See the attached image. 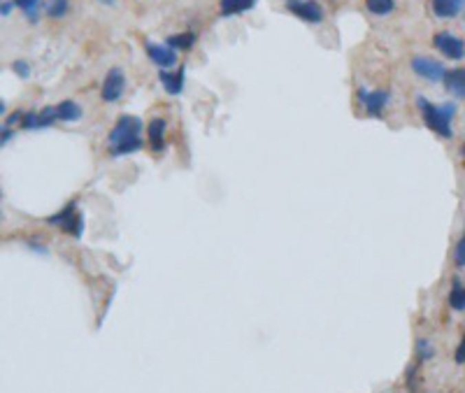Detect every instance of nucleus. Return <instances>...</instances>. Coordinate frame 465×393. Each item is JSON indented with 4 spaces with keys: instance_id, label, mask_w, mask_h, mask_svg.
<instances>
[{
    "instance_id": "4468645a",
    "label": "nucleus",
    "mask_w": 465,
    "mask_h": 393,
    "mask_svg": "<svg viewBox=\"0 0 465 393\" xmlns=\"http://www.w3.org/2000/svg\"><path fill=\"white\" fill-rule=\"evenodd\" d=\"M56 114L58 121H79L82 119V107L75 100H63L56 105Z\"/></svg>"
},
{
    "instance_id": "f257e3e1",
    "label": "nucleus",
    "mask_w": 465,
    "mask_h": 393,
    "mask_svg": "<svg viewBox=\"0 0 465 393\" xmlns=\"http://www.w3.org/2000/svg\"><path fill=\"white\" fill-rule=\"evenodd\" d=\"M140 133H142V121L138 116L131 114L119 116V121L109 131V153L112 156H124V153L138 151L142 147Z\"/></svg>"
},
{
    "instance_id": "aec40b11",
    "label": "nucleus",
    "mask_w": 465,
    "mask_h": 393,
    "mask_svg": "<svg viewBox=\"0 0 465 393\" xmlns=\"http://www.w3.org/2000/svg\"><path fill=\"white\" fill-rule=\"evenodd\" d=\"M54 121H58L56 107H45V109H40V112H38V128H49Z\"/></svg>"
},
{
    "instance_id": "412c9836",
    "label": "nucleus",
    "mask_w": 465,
    "mask_h": 393,
    "mask_svg": "<svg viewBox=\"0 0 465 393\" xmlns=\"http://www.w3.org/2000/svg\"><path fill=\"white\" fill-rule=\"evenodd\" d=\"M433 354H435V349H433V345L428 340H417V356H419V363L421 361H428V359H433Z\"/></svg>"
},
{
    "instance_id": "0eeeda50",
    "label": "nucleus",
    "mask_w": 465,
    "mask_h": 393,
    "mask_svg": "<svg viewBox=\"0 0 465 393\" xmlns=\"http://www.w3.org/2000/svg\"><path fill=\"white\" fill-rule=\"evenodd\" d=\"M358 100L363 103L365 112H368L370 116H382L384 107L389 105L391 100V94L389 91H368V89H358Z\"/></svg>"
},
{
    "instance_id": "b1692460",
    "label": "nucleus",
    "mask_w": 465,
    "mask_h": 393,
    "mask_svg": "<svg viewBox=\"0 0 465 393\" xmlns=\"http://www.w3.org/2000/svg\"><path fill=\"white\" fill-rule=\"evenodd\" d=\"M454 361H456L458 365H465V333H463L461 342H458V347H456V352H454Z\"/></svg>"
},
{
    "instance_id": "f8f14e48",
    "label": "nucleus",
    "mask_w": 465,
    "mask_h": 393,
    "mask_svg": "<svg viewBox=\"0 0 465 393\" xmlns=\"http://www.w3.org/2000/svg\"><path fill=\"white\" fill-rule=\"evenodd\" d=\"M147 133H149V145L154 151H161L165 147V121L163 119H151L149 126H147Z\"/></svg>"
},
{
    "instance_id": "39448f33",
    "label": "nucleus",
    "mask_w": 465,
    "mask_h": 393,
    "mask_svg": "<svg viewBox=\"0 0 465 393\" xmlns=\"http://www.w3.org/2000/svg\"><path fill=\"white\" fill-rule=\"evenodd\" d=\"M412 70L417 72L419 77L428 79V82H444L446 77V70L444 65L440 63V61L435 59H428V56H414L412 59Z\"/></svg>"
},
{
    "instance_id": "bb28decb",
    "label": "nucleus",
    "mask_w": 465,
    "mask_h": 393,
    "mask_svg": "<svg viewBox=\"0 0 465 393\" xmlns=\"http://www.w3.org/2000/svg\"><path fill=\"white\" fill-rule=\"evenodd\" d=\"M98 3H102V5H114L116 0H98Z\"/></svg>"
},
{
    "instance_id": "4be33fe9",
    "label": "nucleus",
    "mask_w": 465,
    "mask_h": 393,
    "mask_svg": "<svg viewBox=\"0 0 465 393\" xmlns=\"http://www.w3.org/2000/svg\"><path fill=\"white\" fill-rule=\"evenodd\" d=\"M454 263L458 268H465V229L461 233V237H458L456 242V249H454Z\"/></svg>"
},
{
    "instance_id": "9d476101",
    "label": "nucleus",
    "mask_w": 465,
    "mask_h": 393,
    "mask_svg": "<svg viewBox=\"0 0 465 393\" xmlns=\"http://www.w3.org/2000/svg\"><path fill=\"white\" fill-rule=\"evenodd\" d=\"M465 8V0H433V12L440 19H454Z\"/></svg>"
},
{
    "instance_id": "f03ea898",
    "label": "nucleus",
    "mask_w": 465,
    "mask_h": 393,
    "mask_svg": "<svg viewBox=\"0 0 465 393\" xmlns=\"http://www.w3.org/2000/svg\"><path fill=\"white\" fill-rule=\"evenodd\" d=\"M417 107L421 109V116H424V124L431 128L433 133H437L440 138H451V119L456 114V105L454 103H442V105H433L428 103L424 96L417 98Z\"/></svg>"
},
{
    "instance_id": "cd10ccee",
    "label": "nucleus",
    "mask_w": 465,
    "mask_h": 393,
    "mask_svg": "<svg viewBox=\"0 0 465 393\" xmlns=\"http://www.w3.org/2000/svg\"><path fill=\"white\" fill-rule=\"evenodd\" d=\"M463 153H465V145H463Z\"/></svg>"
},
{
    "instance_id": "6e6552de",
    "label": "nucleus",
    "mask_w": 465,
    "mask_h": 393,
    "mask_svg": "<svg viewBox=\"0 0 465 393\" xmlns=\"http://www.w3.org/2000/svg\"><path fill=\"white\" fill-rule=\"evenodd\" d=\"M144 52L147 56H149L151 63H156L158 67H173L177 63V54L173 47L168 45H156V42H147L144 45Z\"/></svg>"
},
{
    "instance_id": "5701e85b",
    "label": "nucleus",
    "mask_w": 465,
    "mask_h": 393,
    "mask_svg": "<svg viewBox=\"0 0 465 393\" xmlns=\"http://www.w3.org/2000/svg\"><path fill=\"white\" fill-rule=\"evenodd\" d=\"M12 70H14L21 79H28V75H30V65L26 61H14V63H12Z\"/></svg>"
},
{
    "instance_id": "a878e982",
    "label": "nucleus",
    "mask_w": 465,
    "mask_h": 393,
    "mask_svg": "<svg viewBox=\"0 0 465 393\" xmlns=\"http://www.w3.org/2000/svg\"><path fill=\"white\" fill-rule=\"evenodd\" d=\"M12 140V131H10V126H3V147L8 145Z\"/></svg>"
},
{
    "instance_id": "9b49d317",
    "label": "nucleus",
    "mask_w": 465,
    "mask_h": 393,
    "mask_svg": "<svg viewBox=\"0 0 465 393\" xmlns=\"http://www.w3.org/2000/svg\"><path fill=\"white\" fill-rule=\"evenodd\" d=\"M158 79H161V84H163L165 91H168L170 96L182 94V89H184V67H180L177 72L161 70V72H158Z\"/></svg>"
},
{
    "instance_id": "20e7f679",
    "label": "nucleus",
    "mask_w": 465,
    "mask_h": 393,
    "mask_svg": "<svg viewBox=\"0 0 465 393\" xmlns=\"http://www.w3.org/2000/svg\"><path fill=\"white\" fill-rule=\"evenodd\" d=\"M286 10L293 12L301 21L319 23L323 19V10L316 0H286Z\"/></svg>"
},
{
    "instance_id": "ddd939ff",
    "label": "nucleus",
    "mask_w": 465,
    "mask_h": 393,
    "mask_svg": "<svg viewBox=\"0 0 465 393\" xmlns=\"http://www.w3.org/2000/svg\"><path fill=\"white\" fill-rule=\"evenodd\" d=\"M254 3L256 0H219V8H221V17H232L252 10Z\"/></svg>"
},
{
    "instance_id": "a211bd4d",
    "label": "nucleus",
    "mask_w": 465,
    "mask_h": 393,
    "mask_svg": "<svg viewBox=\"0 0 465 393\" xmlns=\"http://www.w3.org/2000/svg\"><path fill=\"white\" fill-rule=\"evenodd\" d=\"M168 47L173 49H191L193 42H195V35L193 33H180V35H170L168 40Z\"/></svg>"
},
{
    "instance_id": "dca6fc26",
    "label": "nucleus",
    "mask_w": 465,
    "mask_h": 393,
    "mask_svg": "<svg viewBox=\"0 0 465 393\" xmlns=\"http://www.w3.org/2000/svg\"><path fill=\"white\" fill-rule=\"evenodd\" d=\"M365 8L377 17H387L396 10V0H365Z\"/></svg>"
},
{
    "instance_id": "393cba45",
    "label": "nucleus",
    "mask_w": 465,
    "mask_h": 393,
    "mask_svg": "<svg viewBox=\"0 0 465 393\" xmlns=\"http://www.w3.org/2000/svg\"><path fill=\"white\" fill-rule=\"evenodd\" d=\"M12 8H14V0H12V3H10V0H3V8H0V12H3V17H8L10 12H12Z\"/></svg>"
},
{
    "instance_id": "7ed1b4c3",
    "label": "nucleus",
    "mask_w": 465,
    "mask_h": 393,
    "mask_svg": "<svg viewBox=\"0 0 465 393\" xmlns=\"http://www.w3.org/2000/svg\"><path fill=\"white\" fill-rule=\"evenodd\" d=\"M433 47H435L442 56L451 61L465 59V42L458 38V35L449 33V30H440V33L433 35Z\"/></svg>"
},
{
    "instance_id": "1a4fd4ad",
    "label": "nucleus",
    "mask_w": 465,
    "mask_h": 393,
    "mask_svg": "<svg viewBox=\"0 0 465 393\" xmlns=\"http://www.w3.org/2000/svg\"><path fill=\"white\" fill-rule=\"evenodd\" d=\"M444 87L451 96L465 100V67H454V70H446L444 77Z\"/></svg>"
},
{
    "instance_id": "423d86ee",
    "label": "nucleus",
    "mask_w": 465,
    "mask_h": 393,
    "mask_svg": "<svg viewBox=\"0 0 465 393\" xmlns=\"http://www.w3.org/2000/svg\"><path fill=\"white\" fill-rule=\"evenodd\" d=\"M124 89H126L124 70H121V67H112V70L107 72L105 82H102L100 96H102V100H105V103H114V100H119V98H121Z\"/></svg>"
},
{
    "instance_id": "f3484780",
    "label": "nucleus",
    "mask_w": 465,
    "mask_h": 393,
    "mask_svg": "<svg viewBox=\"0 0 465 393\" xmlns=\"http://www.w3.org/2000/svg\"><path fill=\"white\" fill-rule=\"evenodd\" d=\"M47 10V17H52V19H61V17L68 14L70 10V0H49L45 5Z\"/></svg>"
},
{
    "instance_id": "2eb2a0df",
    "label": "nucleus",
    "mask_w": 465,
    "mask_h": 393,
    "mask_svg": "<svg viewBox=\"0 0 465 393\" xmlns=\"http://www.w3.org/2000/svg\"><path fill=\"white\" fill-rule=\"evenodd\" d=\"M449 307L456 312H465V286L461 282H454V286H451L449 291Z\"/></svg>"
},
{
    "instance_id": "6ab92c4d",
    "label": "nucleus",
    "mask_w": 465,
    "mask_h": 393,
    "mask_svg": "<svg viewBox=\"0 0 465 393\" xmlns=\"http://www.w3.org/2000/svg\"><path fill=\"white\" fill-rule=\"evenodd\" d=\"M14 5L19 8L30 21H38V10H40V0H14Z\"/></svg>"
}]
</instances>
